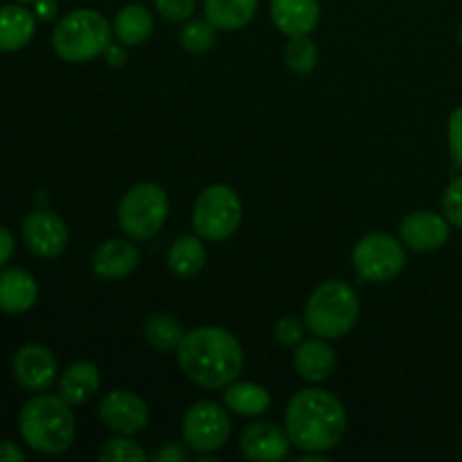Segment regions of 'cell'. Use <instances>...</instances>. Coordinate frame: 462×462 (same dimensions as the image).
Here are the masks:
<instances>
[{
  "label": "cell",
  "instance_id": "6da1fadb",
  "mask_svg": "<svg viewBox=\"0 0 462 462\" xmlns=\"http://www.w3.org/2000/svg\"><path fill=\"white\" fill-rule=\"evenodd\" d=\"M179 368L189 382L219 391L237 382L244 370V350L233 332L217 325L189 329L176 347Z\"/></svg>",
  "mask_w": 462,
  "mask_h": 462
},
{
  "label": "cell",
  "instance_id": "7a4b0ae2",
  "mask_svg": "<svg viewBox=\"0 0 462 462\" xmlns=\"http://www.w3.org/2000/svg\"><path fill=\"white\" fill-rule=\"evenodd\" d=\"M284 431L305 454H328L341 445L347 431L346 406L323 388L298 391L284 411Z\"/></svg>",
  "mask_w": 462,
  "mask_h": 462
},
{
  "label": "cell",
  "instance_id": "3957f363",
  "mask_svg": "<svg viewBox=\"0 0 462 462\" xmlns=\"http://www.w3.org/2000/svg\"><path fill=\"white\" fill-rule=\"evenodd\" d=\"M18 429L25 445L45 456L66 454L77 433L70 404L50 393H41L23 406Z\"/></svg>",
  "mask_w": 462,
  "mask_h": 462
},
{
  "label": "cell",
  "instance_id": "277c9868",
  "mask_svg": "<svg viewBox=\"0 0 462 462\" xmlns=\"http://www.w3.org/2000/svg\"><path fill=\"white\" fill-rule=\"evenodd\" d=\"M361 314L359 293L343 280H328L319 284L305 305V323L314 337L334 338L352 332Z\"/></svg>",
  "mask_w": 462,
  "mask_h": 462
},
{
  "label": "cell",
  "instance_id": "5b68a950",
  "mask_svg": "<svg viewBox=\"0 0 462 462\" xmlns=\"http://www.w3.org/2000/svg\"><path fill=\"white\" fill-rule=\"evenodd\" d=\"M113 41V27L95 9H75L52 30V48L63 61L86 63L102 57Z\"/></svg>",
  "mask_w": 462,
  "mask_h": 462
},
{
  "label": "cell",
  "instance_id": "8992f818",
  "mask_svg": "<svg viewBox=\"0 0 462 462\" xmlns=\"http://www.w3.org/2000/svg\"><path fill=\"white\" fill-rule=\"evenodd\" d=\"M170 215V199L156 183H138L122 197L117 224L131 239L147 242L156 237Z\"/></svg>",
  "mask_w": 462,
  "mask_h": 462
},
{
  "label": "cell",
  "instance_id": "52a82bcc",
  "mask_svg": "<svg viewBox=\"0 0 462 462\" xmlns=\"http://www.w3.org/2000/svg\"><path fill=\"white\" fill-rule=\"evenodd\" d=\"M242 224V199L230 185L215 183L197 197L192 210L194 233L208 242H226Z\"/></svg>",
  "mask_w": 462,
  "mask_h": 462
},
{
  "label": "cell",
  "instance_id": "ba28073f",
  "mask_svg": "<svg viewBox=\"0 0 462 462\" xmlns=\"http://www.w3.org/2000/svg\"><path fill=\"white\" fill-rule=\"evenodd\" d=\"M352 264L365 282H391L404 271V244L388 233H370L355 244Z\"/></svg>",
  "mask_w": 462,
  "mask_h": 462
},
{
  "label": "cell",
  "instance_id": "9c48e42d",
  "mask_svg": "<svg viewBox=\"0 0 462 462\" xmlns=\"http://www.w3.org/2000/svg\"><path fill=\"white\" fill-rule=\"evenodd\" d=\"M230 431H233V424H230L228 409L210 400H201L189 406L180 424L188 449L201 456L219 451L228 442Z\"/></svg>",
  "mask_w": 462,
  "mask_h": 462
},
{
  "label": "cell",
  "instance_id": "30bf717a",
  "mask_svg": "<svg viewBox=\"0 0 462 462\" xmlns=\"http://www.w3.org/2000/svg\"><path fill=\"white\" fill-rule=\"evenodd\" d=\"M99 418L117 436H135L149 424L147 402L131 391H111L99 404Z\"/></svg>",
  "mask_w": 462,
  "mask_h": 462
},
{
  "label": "cell",
  "instance_id": "8fae6325",
  "mask_svg": "<svg viewBox=\"0 0 462 462\" xmlns=\"http://www.w3.org/2000/svg\"><path fill=\"white\" fill-rule=\"evenodd\" d=\"M23 242L43 260H54L61 255L68 246V228L61 217L48 210H34L23 219L21 226Z\"/></svg>",
  "mask_w": 462,
  "mask_h": 462
},
{
  "label": "cell",
  "instance_id": "7c38bea8",
  "mask_svg": "<svg viewBox=\"0 0 462 462\" xmlns=\"http://www.w3.org/2000/svg\"><path fill=\"white\" fill-rule=\"evenodd\" d=\"M14 377L25 391L43 393L52 386L57 379V359L52 352L43 346H23L14 355Z\"/></svg>",
  "mask_w": 462,
  "mask_h": 462
},
{
  "label": "cell",
  "instance_id": "4fadbf2b",
  "mask_svg": "<svg viewBox=\"0 0 462 462\" xmlns=\"http://www.w3.org/2000/svg\"><path fill=\"white\" fill-rule=\"evenodd\" d=\"M404 246L415 253H431L449 242V219L436 212H411L400 224Z\"/></svg>",
  "mask_w": 462,
  "mask_h": 462
},
{
  "label": "cell",
  "instance_id": "5bb4252c",
  "mask_svg": "<svg viewBox=\"0 0 462 462\" xmlns=\"http://www.w3.org/2000/svg\"><path fill=\"white\" fill-rule=\"evenodd\" d=\"M289 440L287 431L275 427L273 422H257L251 424L239 436V449L244 458L255 462H275L289 456Z\"/></svg>",
  "mask_w": 462,
  "mask_h": 462
},
{
  "label": "cell",
  "instance_id": "9a60e30c",
  "mask_svg": "<svg viewBox=\"0 0 462 462\" xmlns=\"http://www.w3.org/2000/svg\"><path fill=\"white\" fill-rule=\"evenodd\" d=\"M140 264V248L129 239H108L93 255V273L102 280H122Z\"/></svg>",
  "mask_w": 462,
  "mask_h": 462
},
{
  "label": "cell",
  "instance_id": "2e32d148",
  "mask_svg": "<svg viewBox=\"0 0 462 462\" xmlns=\"http://www.w3.org/2000/svg\"><path fill=\"white\" fill-rule=\"evenodd\" d=\"M293 370L305 382L320 383L329 379L337 370V355L328 338H302L293 352Z\"/></svg>",
  "mask_w": 462,
  "mask_h": 462
},
{
  "label": "cell",
  "instance_id": "e0dca14e",
  "mask_svg": "<svg viewBox=\"0 0 462 462\" xmlns=\"http://www.w3.org/2000/svg\"><path fill=\"white\" fill-rule=\"evenodd\" d=\"M273 25L284 36H307L320 21L319 0H271Z\"/></svg>",
  "mask_w": 462,
  "mask_h": 462
},
{
  "label": "cell",
  "instance_id": "ac0fdd59",
  "mask_svg": "<svg viewBox=\"0 0 462 462\" xmlns=\"http://www.w3.org/2000/svg\"><path fill=\"white\" fill-rule=\"evenodd\" d=\"M99 386H102V374H99L97 365L90 361H75L59 377V395L70 406H79L93 400Z\"/></svg>",
  "mask_w": 462,
  "mask_h": 462
},
{
  "label": "cell",
  "instance_id": "d6986e66",
  "mask_svg": "<svg viewBox=\"0 0 462 462\" xmlns=\"http://www.w3.org/2000/svg\"><path fill=\"white\" fill-rule=\"evenodd\" d=\"M39 296L36 280L23 269L0 271V310L5 314H25Z\"/></svg>",
  "mask_w": 462,
  "mask_h": 462
},
{
  "label": "cell",
  "instance_id": "ffe728a7",
  "mask_svg": "<svg viewBox=\"0 0 462 462\" xmlns=\"http://www.w3.org/2000/svg\"><path fill=\"white\" fill-rule=\"evenodd\" d=\"M36 30L34 14L23 5L0 7V52H16L25 48Z\"/></svg>",
  "mask_w": 462,
  "mask_h": 462
},
{
  "label": "cell",
  "instance_id": "44dd1931",
  "mask_svg": "<svg viewBox=\"0 0 462 462\" xmlns=\"http://www.w3.org/2000/svg\"><path fill=\"white\" fill-rule=\"evenodd\" d=\"M113 34L126 48H135L149 41L153 34V16L144 5L131 3L125 5L120 12L116 14L113 21Z\"/></svg>",
  "mask_w": 462,
  "mask_h": 462
},
{
  "label": "cell",
  "instance_id": "7402d4cb",
  "mask_svg": "<svg viewBox=\"0 0 462 462\" xmlns=\"http://www.w3.org/2000/svg\"><path fill=\"white\" fill-rule=\"evenodd\" d=\"M206 262L208 253L199 235H180L179 239H174L170 253H167V266L176 278L183 280L201 273Z\"/></svg>",
  "mask_w": 462,
  "mask_h": 462
},
{
  "label": "cell",
  "instance_id": "603a6c76",
  "mask_svg": "<svg viewBox=\"0 0 462 462\" xmlns=\"http://www.w3.org/2000/svg\"><path fill=\"white\" fill-rule=\"evenodd\" d=\"M260 0H203L206 18L217 30H242L255 18Z\"/></svg>",
  "mask_w": 462,
  "mask_h": 462
},
{
  "label": "cell",
  "instance_id": "cb8c5ba5",
  "mask_svg": "<svg viewBox=\"0 0 462 462\" xmlns=\"http://www.w3.org/2000/svg\"><path fill=\"white\" fill-rule=\"evenodd\" d=\"M226 409L244 418H255L269 411L271 395L264 386L253 382H233L224 391Z\"/></svg>",
  "mask_w": 462,
  "mask_h": 462
},
{
  "label": "cell",
  "instance_id": "d4e9b609",
  "mask_svg": "<svg viewBox=\"0 0 462 462\" xmlns=\"http://www.w3.org/2000/svg\"><path fill=\"white\" fill-rule=\"evenodd\" d=\"M143 332L149 346L158 352H176V347H179L180 338L185 334L179 320L171 314H165V311H158V314L149 316L144 320Z\"/></svg>",
  "mask_w": 462,
  "mask_h": 462
},
{
  "label": "cell",
  "instance_id": "484cf974",
  "mask_svg": "<svg viewBox=\"0 0 462 462\" xmlns=\"http://www.w3.org/2000/svg\"><path fill=\"white\" fill-rule=\"evenodd\" d=\"M320 61L319 45L307 36H291V41L284 48V63H287L289 70H293L296 75H310L316 70Z\"/></svg>",
  "mask_w": 462,
  "mask_h": 462
},
{
  "label": "cell",
  "instance_id": "4316f807",
  "mask_svg": "<svg viewBox=\"0 0 462 462\" xmlns=\"http://www.w3.org/2000/svg\"><path fill=\"white\" fill-rule=\"evenodd\" d=\"M180 45L189 54H206L217 43V27L208 18H189L180 30Z\"/></svg>",
  "mask_w": 462,
  "mask_h": 462
},
{
  "label": "cell",
  "instance_id": "83f0119b",
  "mask_svg": "<svg viewBox=\"0 0 462 462\" xmlns=\"http://www.w3.org/2000/svg\"><path fill=\"white\" fill-rule=\"evenodd\" d=\"M97 458L102 462H147L149 456L144 454L138 442L129 440V436H117L104 442Z\"/></svg>",
  "mask_w": 462,
  "mask_h": 462
},
{
  "label": "cell",
  "instance_id": "f1b7e54d",
  "mask_svg": "<svg viewBox=\"0 0 462 462\" xmlns=\"http://www.w3.org/2000/svg\"><path fill=\"white\" fill-rule=\"evenodd\" d=\"M442 212L449 219V224L462 228V176L451 180L449 188L442 194Z\"/></svg>",
  "mask_w": 462,
  "mask_h": 462
},
{
  "label": "cell",
  "instance_id": "f546056e",
  "mask_svg": "<svg viewBox=\"0 0 462 462\" xmlns=\"http://www.w3.org/2000/svg\"><path fill=\"white\" fill-rule=\"evenodd\" d=\"M305 328L307 323L298 316H282L275 325V338L280 346H298L305 338Z\"/></svg>",
  "mask_w": 462,
  "mask_h": 462
},
{
  "label": "cell",
  "instance_id": "4dcf8cb0",
  "mask_svg": "<svg viewBox=\"0 0 462 462\" xmlns=\"http://www.w3.org/2000/svg\"><path fill=\"white\" fill-rule=\"evenodd\" d=\"M161 16L170 23H185L192 18L197 0H153Z\"/></svg>",
  "mask_w": 462,
  "mask_h": 462
},
{
  "label": "cell",
  "instance_id": "1f68e13d",
  "mask_svg": "<svg viewBox=\"0 0 462 462\" xmlns=\"http://www.w3.org/2000/svg\"><path fill=\"white\" fill-rule=\"evenodd\" d=\"M449 147L456 167L462 170V106L456 108L449 117Z\"/></svg>",
  "mask_w": 462,
  "mask_h": 462
},
{
  "label": "cell",
  "instance_id": "d6a6232c",
  "mask_svg": "<svg viewBox=\"0 0 462 462\" xmlns=\"http://www.w3.org/2000/svg\"><path fill=\"white\" fill-rule=\"evenodd\" d=\"M149 458L153 462H185L188 460V451H185L179 442H165V445L158 447Z\"/></svg>",
  "mask_w": 462,
  "mask_h": 462
},
{
  "label": "cell",
  "instance_id": "836d02e7",
  "mask_svg": "<svg viewBox=\"0 0 462 462\" xmlns=\"http://www.w3.org/2000/svg\"><path fill=\"white\" fill-rule=\"evenodd\" d=\"M14 248H16V244H14V235L9 233L7 228L0 226V266L7 264V262L12 260Z\"/></svg>",
  "mask_w": 462,
  "mask_h": 462
},
{
  "label": "cell",
  "instance_id": "e575fe53",
  "mask_svg": "<svg viewBox=\"0 0 462 462\" xmlns=\"http://www.w3.org/2000/svg\"><path fill=\"white\" fill-rule=\"evenodd\" d=\"M126 45H108L106 48V52H104V59H106V63L108 66H113V68H120V66H125V61H126Z\"/></svg>",
  "mask_w": 462,
  "mask_h": 462
},
{
  "label": "cell",
  "instance_id": "d590c367",
  "mask_svg": "<svg viewBox=\"0 0 462 462\" xmlns=\"http://www.w3.org/2000/svg\"><path fill=\"white\" fill-rule=\"evenodd\" d=\"M21 460H25V454H23L14 442H0V462H21Z\"/></svg>",
  "mask_w": 462,
  "mask_h": 462
},
{
  "label": "cell",
  "instance_id": "8d00e7d4",
  "mask_svg": "<svg viewBox=\"0 0 462 462\" xmlns=\"http://www.w3.org/2000/svg\"><path fill=\"white\" fill-rule=\"evenodd\" d=\"M36 16L41 21H52L57 16V3L54 0H36Z\"/></svg>",
  "mask_w": 462,
  "mask_h": 462
},
{
  "label": "cell",
  "instance_id": "74e56055",
  "mask_svg": "<svg viewBox=\"0 0 462 462\" xmlns=\"http://www.w3.org/2000/svg\"><path fill=\"white\" fill-rule=\"evenodd\" d=\"M16 3H23V5H27V3H36V0H16Z\"/></svg>",
  "mask_w": 462,
  "mask_h": 462
},
{
  "label": "cell",
  "instance_id": "f35d334b",
  "mask_svg": "<svg viewBox=\"0 0 462 462\" xmlns=\"http://www.w3.org/2000/svg\"><path fill=\"white\" fill-rule=\"evenodd\" d=\"M458 39H460V45H462V23H460V30H458Z\"/></svg>",
  "mask_w": 462,
  "mask_h": 462
},
{
  "label": "cell",
  "instance_id": "ab89813d",
  "mask_svg": "<svg viewBox=\"0 0 462 462\" xmlns=\"http://www.w3.org/2000/svg\"><path fill=\"white\" fill-rule=\"evenodd\" d=\"M460 447H462V442H460Z\"/></svg>",
  "mask_w": 462,
  "mask_h": 462
}]
</instances>
